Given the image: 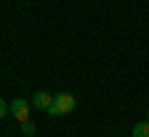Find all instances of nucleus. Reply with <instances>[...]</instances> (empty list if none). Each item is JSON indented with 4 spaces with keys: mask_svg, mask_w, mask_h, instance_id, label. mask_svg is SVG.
<instances>
[{
    "mask_svg": "<svg viewBox=\"0 0 149 137\" xmlns=\"http://www.w3.org/2000/svg\"><path fill=\"white\" fill-rule=\"evenodd\" d=\"M8 112H10V105H5V100H0V120H3Z\"/></svg>",
    "mask_w": 149,
    "mask_h": 137,
    "instance_id": "423d86ee",
    "label": "nucleus"
},
{
    "mask_svg": "<svg viewBox=\"0 0 149 137\" xmlns=\"http://www.w3.org/2000/svg\"><path fill=\"white\" fill-rule=\"evenodd\" d=\"M132 137H149V120H142L132 127Z\"/></svg>",
    "mask_w": 149,
    "mask_h": 137,
    "instance_id": "20e7f679",
    "label": "nucleus"
},
{
    "mask_svg": "<svg viewBox=\"0 0 149 137\" xmlns=\"http://www.w3.org/2000/svg\"><path fill=\"white\" fill-rule=\"evenodd\" d=\"M144 117H147V120H149V110H147V112H144Z\"/></svg>",
    "mask_w": 149,
    "mask_h": 137,
    "instance_id": "0eeeda50",
    "label": "nucleus"
},
{
    "mask_svg": "<svg viewBox=\"0 0 149 137\" xmlns=\"http://www.w3.org/2000/svg\"><path fill=\"white\" fill-rule=\"evenodd\" d=\"M55 102V95H50V92H45V90H37L35 95H32V107H37V110H50Z\"/></svg>",
    "mask_w": 149,
    "mask_h": 137,
    "instance_id": "7ed1b4c3",
    "label": "nucleus"
},
{
    "mask_svg": "<svg viewBox=\"0 0 149 137\" xmlns=\"http://www.w3.org/2000/svg\"><path fill=\"white\" fill-rule=\"evenodd\" d=\"M20 127H22V135H25V137H35V135H37V125H35L32 120L20 122Z\"/></svg>",
    "mask_w": 149,
    "mask_h": 137,
    "instance_id": "39448f33",
    "label": "nucleus"
},
{
    "mask_svg": "<svg viewBox=\"0 0 149 137\" xmlns=\"http://www.w3.org/2000/svg\"><path fill=\"white\" fill-rule=\"evenodd\" d=\"M74 105H77V102H74L72 92H60V95H55V102L47 110V115L50 117H62V115H67V112H72Z\"/></svg>",
    "mask_w": 149,
    "mask_h": 137,
    "instance_id": "f257e3e1",
    "label": "nucleus"
},
{
    "mask_svg": "<svg viewBox=\"0 0 149 137\" xmlns=\"http://www.w3.org/2000/svg\"><path fill=\"white\" fill-rule=\"evenodd\" d=\"M10 112H13V117H15L17 122L30 120V105H27L22 97H17V100H13V102H10Z\"/></svg>",
    "mask_w": 149,
    "mask_h": 137,
    "instance_id": "f03ea898",
    "label": "nucleus"
}]
</instances>
